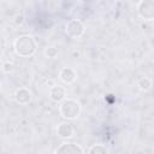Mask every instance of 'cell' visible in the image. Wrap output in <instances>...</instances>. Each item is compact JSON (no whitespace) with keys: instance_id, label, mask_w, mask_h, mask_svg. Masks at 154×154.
Here are the masks:
<instances>
[{"instance_id":"3","label":"cell","mask_w":154,"mask_h":154,"mask_svg":"<svg viewBox=\"0 0 154 154\" xmlns=\"http://www.w3.org/2000/svg\"><path fill=\"white\" fill-rule=\"evenodd\" d=\"M138 13L142 18L147 19V20H152L153 19V14H154V5H153V0H142L138 4Z\"/></svg>"},{"instance_id":"10","label":"cell","mask_w":154,"mask_h":154,"mask_svg":"<svg viewBox=\"0 0 154 154\" xmlns=\"http://www.w3.org/2000/svg\"><path fill=\"white\" fill-rule=\"evenodd\" d=\"M89 153H107V149L101 144H96L89 149Z\"/></svg>"},{"instance_id":"4","label":"cell","mask_w":154,"mask_h":154,"mask_svg":"<svg viewBox=\"0 0 154 154\" xmlns=\"http://www.w3.org/2000/svg\"><path fill=\"white\" fill-rule=\"evenodd\" d=\"M83 31H84V26L78 20H71L66 24V34H69L70 36H73V37L81 36Z\"/></svg>"},{"instance_id":"6","label":"cell","mask_w":154,"mask_h":154,"mask_svg":"<svg viewBox=\"0 0 154 154\" xmlns=\"http://www.w3.org/2000/svg\"><path fill=\"white\" fill-rule=\"evenodd\" d=\"M57 132H58V135H59L60 137L66 138V137H71V136H72L73 129H72V126H71L70 124H67V123H61V124L57 128Z\"/></svg>"},{"instance_id":"1","label":"cell","mask_w":154,"mask_h":154,"mask_svg":"<svg viewBox=\"0 0 154 154\" xmlns=\"http://www.w3.org/2000/svg\"><path fill=\"white\" fill-rule=\"evenodd\" d=\"M14 49L17 54L26 57L35 52V43L30 36H20L14 42Z\"/></svg>"},{"instance_id":"9","label":"cell","mask_w":154,"mask_h":154,"mask_svg":"<svg viewBox=\"0 0 154 154\" xmlns=\"http://www.w3.org/2000/svg\"><path fill=\"white\" fill-rule=\"evenodd\" d=\"M60 78H61L64 82H66V83H71V82L75 81L76 73H75V71H73L72 69L65 67V69H63V70L60 71Z\"/></svg>"},{"instance_id":"5","label":"cell","mask_w":154,"mask_h":154,"mask_svg":"<svg viewBox=\"0 0 154 154\" xmlns=\"http://www.w3.org/2000/svg\"><path fill=\"white\" fill-rule=\"evenodd\" d=\"M84 150L73 143H63L59 148H57L55 153H83Z\"/></svg>"},{"instance_id":"2","label":"cell","mask_w":154,"mask_h":154,"mask_svg":"<svg viewBox=\"0 0 154 154\" xmlns=\"http://www.w3.org/2000/svg\"><path fill=\"white\" fill-rule=\"evenodd\" d=\"M81 106L77 101L75 100H65L60 105V113L64 118L67 119H73L79 114Z\"/></svg>"},{"instance_id":"7","label":"cell","mask_w":154,"mask_h":154,"mask_svg":"<svg viewBox=\"0 0 154 154\" xmlns=\"http://www.w3.org/2000/svg\"><path fill=\"white\" fill-rule=\"evenodd\" d=\"M65 96V89L60 85H55L49 91V97L53 100V101H60L63 100Z\"/></svg>"},{"instance_id":"8","label":"cell","mask_w":154,"mask_h":154,"mask_svg":"<svg viewBox=\"0 0 154 154\" xmlns=\"http://www.w3.org/2000/svg\"><path fill=\"white\" fill-rule=\"evenodd\" d=\"M31 99V94L28 89L25 88H20L17 90L16 93V100L19 102V103H26L28 101H30Z\"/></svg>"}]
</instances>
